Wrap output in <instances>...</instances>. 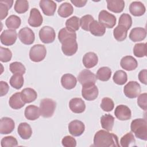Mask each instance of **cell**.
Listing matches in <instances>:
<instances>
[{
  "label": "cell",
  "mask_w": 147,
  "mask_h": 147,
  "mask_svg": "<svg viewBox=\"0 0 147 147\" xmlns=\"http://www.w3.org/2000/svg\"><path fill=\"white\" fill-rule=\"evenodd\" d=\"M96 147H118V137L112 133L104 130L98 131L94 137V145Z\"/></svg>",
  "instance_id": "cell-1"
},
{
  "label": "cell",
  "mask_w": 147,
  "mask_h": 147,
  "mask_svg": "<svg viewBox=\"0 0 147 147\" xmlns=\"http://www.w3.org/2000/svg\"><path fill=\"white\" fill-rule=\"evenodd\" d=\"M130 129L137 138L144 141L147 140V123L145 119L137 118L133 120Z\"/></svg>",
  "instance_id": "cell-2"
},
{
  "label": "cell",
  "mask_w": 147,
  "mask_h": 147,
  "mask_svg": "<svg viewBox=\"0 0 147 147\" xmlns=\"http://www.w3.org/2000/svg\"><path fill=\"white\" fill-rule=\"evenodd\" d=\"M56 107V102L50 98L42 99L40 103V114L44 118L51 117Z\"/></svg>",
  "instance_id": "cell-3"
},
{
  "label": "cell",
  "mask_w": 147,
  "mask_h": 147,
  "mask_svg": "<svg viewBox=\"0 0 147 147\" xmlns=\"http://www.w3.org/2000/svg\"><path fill=\"white\" fill-rule=\"evenodd\" d=\"M47 55V49L44 45L36 44L29 51L30 59L34 62H40L43 60Z\"/></svg>",
  "instance_id": "cell-4"
},
{
  "label": "cell",
  "mask_w": 147,
  "mask_h": 147,
  "mask_svg": "<svg viewBox=\"0 0 147 147\" xmlns=\"http://www.w3.org/2000/svg\"><path fill=\"white\" fill-rule=\"evenodd\" d=\"M98 20L102 25L107 28H113L117 22V19L115 16L105 10H101L99 12Z\"/></svg>",
  "instance_id": "cell-5"
},
{
  "label": "cell",
  "mask_w": 147,
  "mask_h": 147,
  "mask_svg": "<svg viewBox=\"0 0 147 147\" xmlns=\"http://www.w3.org/2000/svg\"><path fill=\"white\" fill-rule=\"evenodd\" d=\"M123 92L126 96L129 98H135L141 92V86L136 81H130L123 88Z\"/></svg>",
  "instance_id": "cell-6"
},
{
  "label": "cell",
  "mask_w": 147,
  "mask_h": 147,
  "mask_svg": "<svg viewBox=\"0 0 147 147\" xmlns=\"http://www.w3.org/2000/svg\"><path fill=\"white\" fill-rule=\"evenodd\" d=\"M56 37L55 30L52 27L45 26L41 28L39 31L40 40L44 44H49L54 41Z\"/></svg>",
  "instance_id": "cell-7"
},
{
  "label": "cell",
  "mask_w": 147,
  "mask_h": 147,
  "mask_svg": "<svg viewBox=\"0 0 147 147\" xmlns=\"http://www.w3.org/2000/svg\"><path fill=\"white\" fill-rule=\"evenodd\" d=\"M98 87L95 84H90L82 86V95L87 100H94L98 95Z\"/></svg>",
  "instance_id": "cell-8"
},
{
  "label": "cell",
  "mask_w": 147,
  "mask_h": 147,
  "mask_svg": "<svg viewBox=\"0 0 147 147\" xmlns=\"http://www.w3.org/2000/svg\"><path fill=\"white\" fill-rule=\"evenodd\" d=\"M61 45L63 53L66 56H72L78 51V43L76 39L70 38L64 40Z\"/></svg>",
  "instance_id": "cell-9"
},
{
  "label": "cell",
  "mask_w": 147,
  "mask_h": 147,
  "mask_svg": "<svg viewBox=\"0 0 147 147\" xmlns=\"http://www.w3.org/2000/svg\"><path fill=\"white\" fill-rule=\"evenodd\" d=\"M17 38V32L15 30L6 29L3 30L0 36L1 42L3 45L10 46L13 45Z\"/></svg>",
  "instance_id": "cell-10"
},
{
  "label": "cell",
  "mask_w": 147,
  "mask_h": 147,
  "mask_svg": "<svg viewBox=\"0 0 147 147\" xmlns=\"http://www.w3.org/2000/svg\"><path fill=\"white\" fill-rule=\"evenodd\" d=\"M18 38L25 45L32 44L35 39V35L31 29L25 27L21 29L18 32Z\"/></svg>",
  "instance_id": "cell-11"
},
{
  "label": "cell",
  "mask_w": 147,
  "mask_h": 147,
  "mask_svg": "<svg viewBox=\"0 0 147 147\" xmlns=\"http://www.w3.org/2000/svg\"><path fill=\"white\" fill-rule=\"evenodd\" d=\"M78 81L82 85L95 84L96 81V75L91 71L85 69L82 70L78 76Z\"/></svg>",
  "instance_id": "cell-12"
},
{
  "label": "cell",
  "mask_w": 147,
  "mask_h": 147,
  "mask_svg": "<svg viewBox=\"0 0 147 147\" xmlns=\"http://www.w3.org/2000/svg\"><path fill=\"white\" fill-rule=\"evenodd\" d=\"M69 133L73 136L78 137L81 136L84 131V124L80 121L74 120L68 124Z\"/></svg>",
  "instance_id": "cell-13"
},
{
  "label": "cell",
  "mask_w": 147,
  "mask_h": 147,
  "mask_svg": "<svg viewBox=\"0 0 147 147\" xmlns=\"http://www.w3.org/2000/svg\"><path fill=\"white\" fill-rule=\"evenodd\" d=\"M114 114L116 118L121 121H127L131 117L130 109L127 106L123 105H120L116 107Z\"/></svg>",
  "instance_id": "cell-14"
},
{
  "label": "cell",
  "mask_w": 147,
  "mask_h": 147,
  "mask_svg": "<svg viewBox=\"0 0 147 147\" xmlns=\"http://www.w3.org/2000/svg\"><path fill=\"white\" fill-rule=\"evenodd\" d=\"M39 5L43 13L48 16H53L56 7V3L52 0H41Z\"/></svg>",
  "instance_id": "cell-15"
},
{
  "label": "cell",
  "mask_w": 147,
  "mask_h": 147,
  "mask_svg": "<svg viewBox=\"0 0 147 147\" xmlns=\"http://www.w3.org/2000/svg\"><path fill=\"white\" fill-rule=\"evenodd\" d=\"M15 127L14 121L9 117H3L0 121V133L1 134L11 133Z\"/></svg>",
  "instance_id": "cell-16"
},
{
  "label": "cell",
  "mask_w": 147,
  "mask_h": 147,
  "mask_svg": "<svg viewBox=\"0 0 147 147\" xmlns=\"http://www.w3.org/2000/svg\"><path fill=\"white\" fill-rule=\"evenodd\" d=\"M43 18L40 11L36 8H32L30 11L28 23L32 27H39L42 24Z\"/></svg>",
  "instance_id": "cell-17"
},
{
  "label": "cell",
  "mask_w": 147,
  "mask_h": 147,
  "mask_svg": "<svg viewBox=\"0 0 147 147\" xmlns=\"http://www.w3.org/2000/svg\"><path fill=\"white\" fill-rule=\"evenodd\" d=\"M70 110L74 113L80 114L84 112L86 109V104L82 98H74L69 102Z\"/></svg>",
  "instance_id": "cell-18"
},
{
  "label": "cell",
  "mask_w": 147,
  "mask_h": 147,
  "mask_svg": "<svg viewBox=\"0 0 147 147\" xmlns=\"http://www.w3.org/2000/svg\"><path fill=\"white\" fill-rule=\"evenodd\" d=\"M120 65L123 69L129 71L135 69L138 66V63L133 56H126L121 59Z\"/></svg>",
  "instance_id": "cell-19"
},
{
  "label": "cell",
  "mask_w": 147,
  "mask_h": 147,
  "mask_svg": "<svg viewBox=\"0 0 147 147\" xmlns=\"http://www.w3.org/2000/svg\"><path fill=\"white\" fill-rule=\"evenodd\" d=\"M146 36L145 29L137 27L132 29L129 34V38L133 42H138L144 40Z\"/></svg>",
  "instance_id": "cell-20"
},
{
  "label": "cell",
  "mask_w": 147,
  "mask_h": 147,
  "mask_svg": "<svg viewBox=\"0 0 147 147\" xmlns=\"http://www.w3.org/2000/svg\"><path fill=\"white\" fill-rule=\"evenodd\" d=\"M62 86L67 90L74 88L77 83V79L75 76L71 74H65L61 78Z\"/></svg>",
  "instance_id": "cell-21"
},
{
  "label": "cell",
  "mask_w": 147,
  "mask_h": 147,
  "mask_svg": "<svg viewBox=\"0 0 147 147\" xmlns=\"http://www.w3.org/2000/svg\"><path fill=\"white\" fill-rule=\"evenodd\" d=\"M82 61L86 68H91L98 64V57L94 52H89L84 55Z\"/></svg>",
  "instance_id": "cell-22"
},
{
  "label": "cell",
  "mask_w": 147,
  "mask_h": 147,
  "mask_svg": "<svg viewBox=\"0 0 147 147\" xmlns=\"http://www.w3.org/2000/svg\"><path fill=\"white\" fill-rule=\"evenodd\" d=\"M130 13L134 16L139 17L142 16L146 11L144 5L140 1H134L129 6Z\"/></svg>",
  "instance_id": "cell-23"
},
{
  "label": "cell",
  "mask_w": 147,
  "mask_h": 147,
  "mask_svg": "<svg viewBox=\"0 0 147 147\" xmlns=\"http://www.w3.org/2000/svg\"><path fill=\"white\" fill-rule=\"evenodd\" d=\"M24 115L25 118L30 121H34L40 116V109L35 105L28 106L25 110Z\"/></svg>",
  "instance_id": "cell-24"
},
{
  "label": "cell",
  "mask_w": 147,
  "mask_h": 147,
  "mask_svg": "<svg viewBox=\"0 0 147 147\" xmlns=\"http://www.w3.org/2000/svg\"><path fill=\"white\" fill-rule=\"evenodd\" d=\"M9 106L13 109H20L25 105V102L22 99L21 92H16L13 94L9 100Z\"/></svg>",
  "instance_id": "cell-25"
},
{
  "label": "cell",
  "mask_w": 147,
  "mask_h": 147,
  "mask_svg": "<svg viewBox=\"0 0 147 147\" xmlns=\"http://www.w3.org/2000/svg\"><path fill=\"white\" fill-rule=\"evenodd\" d=\"M18 134L24 140L29 139L32 134V129L30 126L26 122H21L17 129Z\"/></svg>",
  "instance_id": "cell-26"
},
{
  "label": "cell",
  "mask_w": 147,
  "mask_h": 147,
  "mask_svg": "<svg viewBox=\"0 0 147 147\" xmlns=\"http://www.w3.org/2000/svg\"><path fill=\"white\" fill-rule=\"evenodd\" d=\"M89 31L95 36H102L106 32V28L96 20H94L90 25Z\"/></svg>",
  "instance_id": "cell-27"
},
{
  "label": "cell",
  "mask_w": 147,
  "mask_h": 147,
  "mask_svg": "<svg viewBox=\"0 0 147 147\" xmlns=\"http://www.w3.org/2000/svg\"><path fill=\"white\" fill-rule=\"evenodd\" d=\"M106 2L107 9L114 13H121L124 9L125 2L122 0H107Z\"/></svg>",
  "instance_id": "cell-28"
},
{
  "label": "cell",
  "mask_w": 147,
  "mask_h": 147,
  "mask_svg": "<svg viewBox=\"0 0 147 147\" xmlns=\"http://www.w3.org/2000/svg\"><path fill=\"white\" fill-rule=\"evenodd\" d=\"M22 99L25 103H29L34 101L37 97V94L36 91L31 88H26L21 92Z\"/></svg>",
  "instance_id": "cell-29"
},
{
  "label": "cell",
  "mask_w": 147,
  "mask_h": 147,
  "mask_svg": "<svg viewBox=\"0 0 147 147\" xmlns=\"http://www.w3.org/2000/svg\"><path fill=\"white\" fill-rule=\"evenodd\" d=\"M114 123V118L110 114H107L100 118V123L103 129L107 131H111Z\"/></svg>",
  "instance_id": "cell-30"
},
{
  "label": "cell",
  "mask_w": 147,
  "mask_h": 147,
  "mask_svg": "<svg viewBox=\"0 0 147 147\" xmlns=\"http://www.w3.org/2000/svg\"><path fill=\"white\" fill-rule=\"evenodd\" d=\"M73 12V6L68 2H64L61 4L57 10L58 14L63 18H67L70 16Z\"/></svg>",
  "instance_id": "cell-31"
},
{
  "label": "cell",
  "mask_w": 147,
  "mask_h": 147,
  "mask_svg": "<svg viewBox=\"0 0 147 147\" xmlns=\"http://www.w3.org/2000/svg\"><path fill=\"white\" fill-rule=\"evenodd\" d=\"M70 38L76 39V33L75 32L71 30L66 27L60 29L59 32L58 39L61 43L64 40Z\"/></svg>",
  "instance_id": "cell-32"
},
{
  "label": "cell",
  "mask_w": 147,
  "mask_h": 147,
  "mask_svg": "<svg viewBox=\"0 0 147 147\" xmlns=\"http://www.w3.org/2000/svg\"><path fill=\"white\" fill-rule=\"evenodd\" d=\"M21 23V20L19 17L16 15L10 16L5 21V24L9 29L15 30L18 29Z\"/></svg>",
  "instance_id": "cell-33"
},
{
  "label": "cell",
  "mask_w": 147,
  "mask_h": 147,
  "mask_svg": "<svg viewBox=\"0 0 147 147\" xmlns=\"http://www.w3.org/2000/svg\"><path fill=\"white\" fill-rule=\"evenodd\" d=\"M127 29L122 25H118L113 30V35L116 40L122 41L126 39L127 34Z\"/></svg>",
  "instance_id": "cell-34"
},
{
  "label": "cell",
  "mask_w": 147,
  "mask_h": 147,
  "mask_svg": "<svg viewBox=\"0 0 147 147\" xmlns=\"http://www.w3.org/2000/svg\"><path fill=\"white\" fill-rule=\"evenodd\" d=\"M111 75V70L107 67H102L100 68L96 72V79L99 80L106 82L110 79Z\"/></svg>",
  "instance_id": "cell-35"
},
{
  "label": "cell",
  "mask_w": 147,
  "mask_h": 147,
  "mask_svg": "<svg viewBox=\"0 0 147 147\" xmlns=\"http://www.w3.org/2000/svg\"><path fill=\"white\" fill-rule=\"evenodd\" d=\"M24 82V80L22 75L18 74H13L9 82L11 86L17 90L20 89L23 86Z\"/></svg>",
  "instance_id": "cell-36"
},
{
  "label": "cell",
  "mask_w": 147,
  "mask_h": 147,
  "mask_svg": "<svg viewBox=\"0 0 147 147\" xmlns=\"http://www.w3.org/2000/svg\"><path fill=\"white\" fill-rule=\"evenodd\" d=\"M13 1L5 0L0 1V14L1 20H3L8 14V10L11 7Z\"/></svg>",
  "instance_id": "cell-37"
},
{
  "label": "cell",
  "mask_w": 147,
  "mask_h": 147,
  "mask_svg": "<svg viewBox=\"0 0 147 147\" xmlns=\"http://www.w3.org/2000/svg\"><path fill=\"white\" fill-rule=\"evenodd\" d=\"M114 82L118 85H123L127 80V74L122 70L117 71L113 77Z\"/></svg>",
  "instance_id": "cell-38"
},
{
  "label": "cell",
  "mask_w": 147,
  "mask_h": 147,
  "mask_svg": "<svg viewBox=\"0 0 147 147\" xmlns=\"http://www.w3.org/2000/svg\"><path fill=\"white\" fill-rule=\"evenodd\" d=\"M66 28L74 32L79 30L80 27V20L76 16H72L65 22Z\"/></svg>",
  "instance_id": "cell-39"
},
{
  "label": "cell",
  "mask_w": 147,
  "mask_h": 147,
  "mask_svg": "<svg viewBox=\"0 0 147 147\" xmlns=\"http://www.w3.org/2000/svg\"><path fill=\"white\" fill-rule=\"evenodd\" d=\"M133 53L137 57H142L146 56V44L137 43L133 48Z\"/></svg>",
  "instance_id": "cell-40"
},
{
  "label": "cell",
  "mask_w": 147,
  "mask_h": 147,
  "mask_svg": "<svg viewBox=\"0 0 147 147\" xmlns=\"http://www.w3.org/2000/svg\"><path fill=\"white\" fill-rule=\"evenodd\" d=\"M136 140L133 134L131 132L127 133L120 140L121 146L122 147H128L131 145L135 144Z\"/></svg>",
  "instance_id": "cell-41"
},
{
  "label": "cell",
  "mask_w": 147,
  "mask_h": 147,
  "mask_svg": "<svg viewBox=\"0 0 147 147\" xmlns=\"http://www.w3.org/2000/svg\"><path fill=\"white\" fill-rule=\"evenodd\" d=\"M29 3L26 0H17L14 5V10L18 14H22L28 11Z\"/></svg>",
  "instance_id": "cell-42"
},
{
  "label": "cell",
  "mask_w": 147,
  "mask_h": 147,
  "mask_svg": "<svg viewBox=\"0 0 147 147\" xmlns=\"http://www.w3.org/2000/svg\"><path fill=\"white\" fill-rule=\"evenodd\" d=\"M10 71L13 74H18L24 75L25 73L26 68L25 66L20 62L14 61L11 63L9 66Z\"/></svg>",
  "instance_id": "cell-43"
},
{
  "label": "cell",
  "mask_w": 147,
  "mask_h": 147,
  "mask_svg": "<svg viewBox=\"0 0 147 147\" xmlns=\"http://www.w3.org/2000/svg\"><path fill=\"white\" fill-rule=\"evenodd\" d=\"M118 25H122L129 30L132 25V19L131 16L127 13L122 14L119 18Z\"/></svg>",
  "instance_id": "cell-44"
},
{
  "label": "cell",
  "mask_w": 147,
  "mask_h": 147,
  "mask_svg": "<svg viewBox=\"0 0 147 147\" xmlns=\"http://www.w3.org/2000/svg\"><path fill=\"white\" fill-rule=\"evenodd\" d=\"M94 20V17L91 15H85L81 17L80 20V25L82 29L86 31H89L90 25Z\"/></svg>",
  "instance_id": "cell-45"
},
{
  "label": "cell",
  "mask_w": 147,
  "mask_h": 147,
  "mask_svg": "<svg viewBox=\"0 0 147 147\" xmlns=\"http://www.w3.org/2000/svg\"><path fill=\"white\" fill-rule=\"evenodd\" d=\"M2 147H11L18 145V141L13 136H6L3 137L1 141Z\"/></svg>",
  "instance_id": "cell-46"
},
{
  "label": "cell",
  "mask_w": 147,
  "mask_h": 147,
  "mask_svg": "<svg viewBox=\"0 0 147 147\" xmlns=\"http://www.w3.org/2000/svg\"><path fill=\"white\" fill-rule=\"evenodd\" d=\"M114 107V103L113 100L108 97L103 98L102 99L100 103L101 109L105 111H111L113 110Z\"/></svg>",
  "instance_id": "cell-47"
},
{
  "label": "cell",
  "mask_w": 147,
  "mask_h": 147,
  "mask_svg": "<svg viewBox=\"0 0 147 147\" xmlns=\"http://www.w3.org/2000/svg\"><path fill=\"white\" fill-rule=\"evenodd\" d=\"M12 57V53L11 51L2 47H0V60L2 62L6 63L11 60Z\"/></svg>",
  "instance_id": "cell-48"
},
{
  "label": "cell",
  "mask_w": 147,
  "mask_h": 147,
  "mask_svg": "<svg viewBox=\"0 0 147 147\" xmlns=\"http://www.w3.org/2000/svg\"><path fill=\"white\" fill-rule=\"evenodd\" d=\"M63 146L65 147H75L76 146V140L70 136H65L61 141Z\"/></svg>",
  "instance_id": "cell-49"
},
{
  "label": "cell",
  "mask_w": 147,
  "mask_h": 147,
  "mask_svg": "<svg viewBox=\"0 0 147 147\" xmlns=\"http://www.w3.org/2000/svg\"><path fill=\"white\" fill-rule=\"evenodd\" d=\"M137 104L144 110L147 109V94L143 93L138 95L137 98Z\"/></svg>",
  "instance_id": "cell-50"
},
{
  "label": "cell",
  "mask_w": 147,
  "mask_h": 147,
  "mask_svg": "<svg viewBox=\"0 0 147 147\" xmlns=\"http://www.w3.org/2000/svg\"><path fill=\"white\" fill-rule=\"evenodd\" d=\"M9 89V86L8 84L4 81L0 82V93L1 96H3L7 94Z\"/></svg>",
  "instance_id": "cell-51"
},
{
  "label": "cell",
  "mask_w": 147,
  "mask_h": 147,
  "mask_svg": "<svg viewBox=\"0 0 147 147\" xmlns=\"http://www.w3.org/2000/svg\"><path fill=\"white\" fill-rule=\"evenodd\" d=\"M146 74H147V71H146V69L141 70L138 74V79H139V80L142 83H144V84H147Z\"/></svg>",
  "instance_id": "cell-52"
},
{
  "label": "cell",
  "mask_w": 147,
  "mask_h": 147,
  "mask_svg": "<svg viewBox=\"0 0 147 147\" xmlns=\"http://www.w3.org/2000/svg\"><path fill=\"white\" fill-rule=\"evenodd\" d=\"M71 2L74 4L76 7H83L87 2V0H71Z\"/></svg>",
  "instance_id": "cell-53"
}]
</instances>
